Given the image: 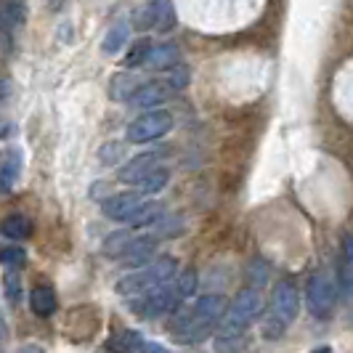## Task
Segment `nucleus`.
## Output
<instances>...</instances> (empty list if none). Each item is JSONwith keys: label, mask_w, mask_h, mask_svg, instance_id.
<instances>
[{"label": "nucleus", "mask_w": 353, "mask_h": 353, "mask_svg": "<svg viewBox=\"0 0 353 353\" xmlns=\"http://www.w3.org/2000/svg\"><path fill=\"white\" fill-rule=\"evenodd\" d=\"M176 268H178L176 258L162 255L157 261H149L146 265H141V271H133V274L123 276L114 290H117L120 295H128V298H130V295H146V292L157 290L159 284L170 282V279L176 276Z\"/></svg>", "instance_id": "obj_1"}, {"label": "nucleus", "mask_w": 353, "mask_h": 353, "mask_svg": "<svg viewBox=\"0 0 353 353\" xmlns=\"http://www.w3.org/2000/svg\"><path fill=\"white\" fill-rule=\"evenodd\" d=\"M261 311H263V295L258 290H242L226 305L218 327H221L223 335H239V332H245L250 324L261 316Z\"/></svg>", "instance_id": "obj_2"}, {"label": "nucleus", "mask_w": 353, "mask_h": 353, "mask_svg": "<svg viewBox=\"0 0 353 353\" xmlns=\"http://www.w3.org/2000/svg\"><path fill=\"white\" fill-rule=\"evenodd\" d=\"M173 114L165 112V109H149L146 114H141L139 120L128 125L125 130V141L128 143H149V141H157L162 136H168L173 130Z\"/></svg>", "instance_id": "obj_3"}, {"label": "nucleus", "mask_w": 353, "mask_h": 353, "mask_svg": "<svg viewBox=\"0 0 353 353\" xmlns=\"http://www.w3.org/2000/svg\"><path fill=\"white\" fill-rule=\"evenodd\" d=\"M335 279L327 274V271H316L311 279H308V290H305V303H308V311L314 319H327L335 308Z\"/></svg>", "instance_id": "obj_4"}, {"label": "nucleus", "mask_w": 353, "mask_h": 353, "mask_svg": "<svg viewBox=\"0 0 353 353\" xmlns=\"http://www.w3.org/2000/svg\"><path fill=\"white\" fill-rule=\"evenodd\" d=\"M178 298L176 287H170V284H159L157 290H152V292H146L143 295V301L133 303V314L141 319H154V316H162V314H173L178 308Z\"/></svg>", "instance_id": "obj_5"}, {"label": "nucleus", "mask_w": 353, "mask_h": 353, "mask_svg": "<svg viewBox=\"0 0 353 353\" xmlns=\"http://www.w3.org/2000/svg\"><path fill=\"white\" fill-rule=\"evenodd\" d=\"M301 311V292H298V284L292 279H282L276 282L274 292H271V314L276 319H282L284 324H292L298 319Z\"/></svg>", "instance_id": "obj_6"}, {"label": "nucleus", "mask_w": 353, "mask_h": 353, "mask_svg": "<svg viewBox=\"0 0 353 353\" xmlns=\"http://www.w3.org/2000/svg\"><path fill=\"white\" fill-rule=\"evenodd\" d=\"M143 202L146 199H143L141 192H123V194L106 196L104 202H101V212L109 221H114V223H128L133 218V212L139 210Z\"/></svg>", "instance_id": "obj_7"}, {"label": "nucleus", "mask_w": 353, "mask_h": 353, "mask_svg": "<svg viewBox=\"0 0 353 353\" xmlns=\"http://www.w3.org/2000/svg\"><path fill=\"white\" fill-rule=\"evenodd\" d=\"M170 96H173L170 85L165 80H154V83H143V85L133 90L130 101L136 106H141V109H157L165 101H170Z\"/></svg>", "instance_id": "obj_8"}, {"label": "nucleus", "mask_w": 353, "mask_h": 353, "mask_svg": "<svg viewBox=\"0 0 353 353\" xmlns=\"http://www.w3.org/2000/svg\"><path fill=\"white\" fill-rule=\"evenodd\" d=\"M154 168H159V157L157 154H141V157H133L130 162H125L120 168L117 178L123 183H130V186H139L143 178L149 176Z\"/></svg>", "instance_id": "obj_9"}, {"label": "nucleus", "mask_w": 353, "mask_h": 353, "mask_svg": "<svg viewBox=\"0 0 353 353\" xmlns=\"http://www.w3.org/2000/svg\"><path fill=\"white\" fill-rule=\"evenodd\" d=\"M181 64V48L176 43H159V46H152L149 48V56L143 61V67L149 70H176Z\"/></svg>", "instance_id": "obj_10"}, {"label": "nucleus", "mask_w": 353, "mask_h": 353, "mask_svg": "<svg viewBox=\"0 0 353 353\" xmlns=\"http://www.w3.org/2000/svg\"><path fill=\"white\" fill-rule=\"evenodd\" d=\"M30 308H32L35 316L48 319L56 311V292L48 284H37L35 290L30 292Z\"/></svg>", "instance_id": "obj_11"}, {"label": "nucleus", "mask_w": 353, "mask_h": 353, "mask_svg": "<svg viewBox=\"0 0 353 353\" xmlns=\"http://www.w3.org/2000/svg\"><path fill=\"white\" fill-rule=\"evenodd\" d=\"M0 234H3L6 239H11V242H19V239H27V236L32 234V223H30L27 215L14 212V215H6V218L0 221Z\"/></svg>", "instance_id": "obj_12"}, {"label": "nucleus", "mask_w": 353, "mask_h": 353, "mask_svg": "<svg viewBox=\"0 0 353 353\" xmlns=\"http://www.w3.org/2000/svg\"><path fill=\"white\" fill-rule=\"evenodd\" d=\"M19 170H21V154L17 149H8L0 159V192H8L17 183Z\"/></svg>", "instance_id": "obj_13"}, {"label": "nucleus", "mask_w": 353, "mask_h": 353, "mask_svg": "<svg viewBox=\"0 0 353 353\" xmlns=\"http://www.w3.org/2000/svg\"><path fill=\"white\" fill-rule=\"evenodd\" d=\"M141 345L143 337L136 330H123V332L109 337V343H106V348L112 353H141Z\"/></svg>", "instance_id": "obj_14"}, {"label": "nucleus", "mask_w": 353, "mask_h": 353, "mask_svg": "<svg viewBox=\"0 0 353 353\" xmlns=\"http://www.w3.org/2000/svg\"><path fill=\"white\" fill-rule=\"evenodd\" d=\"M27 19V6L21 0H3L0 3V24L6 30H17Z\"/></svg>", "instance_id": "obj_15"}, {"label": "nucleus", "mask_w": 353, "mask_h": 353, "mask_svg": "<svg viewBox=\"0 0 353 353\" xmlns=\"http://www.w3.org/2000/svg\"><path fill=\"white\" fill-rule=\"evenodd\" d=\"M159 218H162V205L154 202V199H149V202H143L139 210L133 212V218L128 221L133 231H141V229H149V226H154Z\"/></svg>", "instance_id": "obj_16"}, {"label": "nucleus", "mask_w": 353, "mask_h": 353, "mask_svg": "<svg viewBox=\"0 0 353 353\" xmlns=\"http://www.w3.org/2000/svg\"><path fill=\"white\" fill-rule=\"evenodd\" d=\"M133 242H136V234L130 229L114 231V234H109L104 239V255H109V258H123Z\"/></svg>", "instance_id": "obj_17"}, {"label": "nucleus", "mask_w": 353, "mask_h": 353, "mask_svg": "<svg viewBox=\"0 0 353 353\" xmlns=\"http://www.w3.org/2000/svg\"><path fill=\"white\" fill-rule=\"evenodd\" d=\"M157 11H159V0H149V3H143L141 8L133 14V27H136L139 32H149V30H154V27H157Z\"/></svg>", "instance_id": "obj_18"}, {"label": "nucleus", "mask_w": 353, "mask_h": 353, "mask_svg": "<svg viewBox=\"0 0 353 353\" xmlns=\"http://www.w3.org/2000/svg\"><path fill=\"white\" fill-rule=\"evenodd\" d=\"M128 35H130V27L120 21V24H114L109 32L104 35V43H101V48L104 53H120L128 46Z\"/></svg>", "instance_id": "obj_19"}, {"label": "nucleus", "mask_w": 353, "mask_h": 353, "mask_svg": "<svg viewBox=\"0 0 353 353\" xmlns=\"http://www.w3.org/2000/svg\"><path fill=\"white\" fill-rule=\"evenodd\" d=\"M168 181H170V170L159 165V168H154V170L139 183V192H141V194H157V192H162V189L168 186Z\"/></svg>", "instance_id": "obj_20"}, {"label": "nucleus", "mask_w": 353, "mask_h": 353, "mask_svg": "<svg viewBox=\"0 0 353 353\" xmlns=\"http://www.w3.org/2000/svg\"><path fill=\"white\" fill-rule=\"evenodd\" d=\"M245 348H248L245 332H239V335H221L215 340V353H245Z\"/></svg>", "instance_id": "obj_21"}, {"label": "nucleus", "mask_w": 353, "mask_h": 353, "mask_svg": "<svg viewBox=\"0 0 353 353\" xmlns=\"http://www.w3.org/2000/svg\"><path fill=\"white\" fill-rule=\"evenodd\" d=\"M196 284H199V279H196V271L194 268H186L181 276H178V284H176V292L181 301H186V298H192L196 292Z\"/></svg>", "instance_id": "obj_22"}, {"label": "nucleus", "mask_w": 353, "mask_h": 353, "mask_svg": "<svg viewBox=\"0 0 353 353\" xmlns=\"http://www.w3.org/2000/svg\"><path fill=\"white\" fill-rule=\"evenodd\" d=\"M176 27V11H173V6H170V0H159V11H157V27L159 32H168V30H173Z\"/></svg>", "instance_id": "obj_23"}, {"label": "nucleus", "mask_w": 353, "mask_h": 353, "mask_svg": "<svg viewBox=\"0 0 353 353\" xmlns=\"http://www.w3.org/2000/svg\"><path fill=\"white\" fill-rule=\"evenodd\" d=\"M0 263L6 265V268H21V265L27 263V252L24 248H3L0 250Z\"/></svg>", "instance_id": "obj_24"}, {"label": "nucleus", "mask_w": 353, "mask_h": 353, "mask_svg": "<svg viewBox=\"0 0 353 353\" xmlns=\"http://www.w3.org/2000/svg\"><path fill=\"white\" fill-rule=\"evenodd\" d=\"M149 48H152V43H149L146 37L139 40V43L130 48L128 59H125V64H128V67H143V61H146V56H149Z\"/></svg>", "instance_id": "obj_25"}, {"label": "nucleus", "mask_w": 353, "mask_h": 353, "mask_svg": "<svg viewBox=\"0 0 353 353\" xmlns=\"http://www.w3.org/2000/svg\"><path fill=\"white\" fill-rule=\"evenodd\" d=\"M136 88H139L136 83H128V74H117L114 83H112V96H114V101H125V99L133 96Z\"/></svg>", "instance_id": "obj_26"}, {"label": "nucleus", "mask_w": 353, "mask_h": 353, "mask_svg": "<svg viewBox=\"0 0 353 353\" xmlns=\"http://www.w3.org/2000/svg\"><path fill=\"white\" fill-rule=\"evenodd\" d=\"M284 330H287V324H284L282 319H276L271 311L265 314L263 319V337L265 340H279L284 335Z\"/></svg>", "instance_id": "obj_27"}, {"label": "nucleus", "mask_w": 353, "mask_h": 353, "mask_svg": "<svg viewBox=\"0 0 353 353\" xmlns=\"http://www.w3.org/2000/svg\"><path fill=\"white\" fill-rule=\"evenodd\" d=\"M123 154H125L123 143H117V141H109L99 149V159H101L104 165H114V162H120Z\"/></svg>", "instance_id": "obj_28"}, {"label": "nucleus", "mask_w": 353, "mask_h": 353, "mask_svg": "<svg viewBox=\"0 0 353 353\" xmlns=\"http://www.w3.org/2000/svg\"><path fill=\"white\" fill-rule=\"evenodd\" d=\"M3 284H6V298H8V303H19V298H21V282H19L17 276V268H11L3 276Z\"/></svg>", "instance_id": "obj_29"}, {"label": "nucleus", "mask_w": 353, "mask_h": 353, "mask_svg": "<svg viewBox=\"0 0 353 353\" xmlns=\"http://www.w3.org/2000/svg\"><path fill=\"white\" fill-rule=\"evenodd\" d=\"M189 74H192V72L186 70V67H176V70L170 72V77H165V83L170 85L173 93H178V90H183L189 85Z\"/></svg>", "instance_id": "obj_30"}, {"label": "nucleus", "mask_w": 353, "mask_h": 353, "mask_svg": "<svg viewBox=\"0 0 353 353\" xmlns=\"http://www.w3.org/2000/svg\"><path fill=\"white\" fill-rule=\"evenodd\" d=\"M141 353H170V351H168V348H162V345H157V343H146V340H143Z\"/></svg>", "instance_id": "obj_31"}, {"label": "nucleus", "mask_w": 353, "mask_h": 353, "mask_svg": "<svg viewBox=\"0 0 353 353\" xmlns=\"http://www.w3.org/2000/svg\"><path fill=\"white\" fill-rule=\"evenodd\" d=\"M6 99H8V83H6L3 77H0V104H3Z\"/></svg>", "instance_id": "obj_32"}, {"label": "nucleus", "mask_w": 353, "mask_h": 353, "mask_svg": "<svg viewBox=\"0 0 353 353\" xmlns=\"http://www.w3.org/2000/svg\"><path fill=\"white\" fill-rule=\"evenodd\" d=\"M19 353H43V348H40V345H21Z\"/></svg>", "instance_id": "obj_33"}, {"label": "nucleus", "mask_w": 353, "mask_h": 353, "mask_svg": "<svg viewBox=\"0 0 353 353\" xmlns=\"http://www.w3.org/2000/svg\"><path fill=\"white\" fill-rule=\"evenodd\" d=\"M48 3H51V8H61V3H64V0H48Z\"/></svg>", "instance_id": "obj_34"}, {"label": "nucleus", "mask_w": 353, "mask_h": 353, "mask_svg": "<svg viewBox=\"0 0 353 353\" xmlns=\"http://www.w3.org/2000/svg\"><path fill=\"white\" fill-rule=\"evenodd\" d=\"M3 332H6V324H3V319H0V335H3Z\"/></svg>", "instance_id": "obj_35"}]
</instances>
